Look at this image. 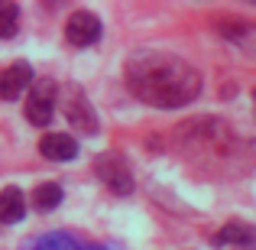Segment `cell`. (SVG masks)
<instances>
[{
  "instance_id": "6da1fadb",
  "label": "cell",
  "mask_w": 256,
  "mask_h": 250,
  "mask_svg": "<svg viewBox=\"0 0 256 250\" xmlns=\"http://www.w3.org/2000/svg\"><path fill=\"white\" fill-rule=\"evenodd\" d=\"M126 85L152 107H182L198 98L201 75L169 52H136L126 65Z\"/></svg>"
},
{
  "instance_id": "7a4b0ae2",
  "label": "cell",
  "mask_w": 256,
  "mask_h": 250,
  "mask_svg": "<svg viewBox=\"0 0 256 250\" xmlns=\"http://www.w3.org/2000/svg\"><path fill=\"white\" fill-rule=\"evenodd\" d=\"M94 172L100 175V182H104L114 195H130L133 192V172H130V166H126L117 153H104V156H98Z\"/></svg>"
},
{
  "instance_id": "3957f363",
  "label": "cell",
  "mask_w": 256,
  "mask_h": 250,
  "mask_svg": "<svg viewBox=\"0 0 256 250\" xmlns=\"http://www.w3.org/2000/svg\"><path fill=\"white\" fill-rule=\"evenodd\" d=\"M52 114H56V85L52 82L30 85V98H26V117H30V124L49 127Z\"/></svg>"
},
{
  "instance_id": "277c9868",
  "label": "cell",
  "mask_w": 256,
  "mask_h": 250,
  "mask_svg": "<svg viewBox=\"0 0 256 250\" xmlns=\"http://www.w3.org/2000/svg\"><path fill=\"white\" fill-rule=\"evenodd\" d=\"M65 39L72 46H94L100 39V20L88 10H75L65 23Z\"/></svg>"
},
{
  "instance_id": "5b68a950",
  "label": "cell",
  "mask_w": 256,
  "mask_h": 250,
  "mask_svg": "<svg viewBox=\"0 0 256 250\" xmlns=\"http://www.w3.org/2000/svg\"><path fill=\"white\" fill-rule=\"evenodd\" d=\"M32 85V69L26 62H13L0 72V101H16Z\"/></svg>"
},
{
  "instance_id": "8992f818",
  "label": "cell",
  "mask_w": 256,
  "mask_h": 250,
  "mask_svg": "<svg viewBox=\"0 0 256 250\" xmlns=\"http://www.w3.org/2000/svg\"><path fill=\"white\" fill-rule=\"evenodd\" d=\"M39 153H42L46 159L65 163V159L78 156V143H75V137H68V133H46V137L39 140Z\"/></svg>"
},
{
  "instance_id": "52a82bcc",
  "label": "cell",
  "mask_w": 256,
  "mask_h": 250,
  "mask_svg": "<svg viewBox=\"0 0 256 250\" xmlns=\"http://www.w3.org/2000/svg\"><path fill=\"white\" fill-rule=\"evenodd\" d=\"M68 120H72V127L75 130H82V133H98V117H94V111H91V104H88V98L82 91H75L72 94V101H68Z\"/></svg>"
},
{
  "instance_id": "ba28073f",
  "label": "cell",
  "mask_w": 256,
  "mask_h": 250,
  "mask_svg": "<svg viewBox=\"0 0 256 250\" xmlns=\"http://www.w3.org/2000/svg\"><path fill=\"white\" fill-rule=\"evenodd\" d=\"M23 214H26V198H23V192L20 188H4L0 192V221L4 224H16V221H23Z\"/></svg>"
},
{
  "instance_id": "9c48e42d",
  "label": "cell",
  "mask_w": 256,
  "mask_h": 250,
  "mask_svg": "<svg viewBox=\"0 0 256 250\" xmlns=\"http://www.w3.org/2000/svg\"><path fill=\"white\" fill-rule=\"evenodd\" d=\"M32 250H104L98 244H82V240H75L72 234H46L42 240H36V247Z\"/></svg>"
},
{
  "instance_id": "30bf717a",
  "label": "cell",
  "mask_w": 256,
  "mask_h": 250,
  "mask_svg": "<svg viewBox=\"0 0 256 250\" xmlns=\"http://www.w3.org/2000/svg\"><path fill=\"white\" fill-rule=\"evenodd\" d=\"M58 201H62V185H56V182H42L32 192V205L39 211H52V208H58Z\"/></svg>"
},
{
  "instance_id": "8fae6325",
  "label": "cell",
  "mask_w": 256,
  "mask_h": 250,
  "mask_svg": "<svg viewBox=\"0 0 256 250\" xmlns=\"http://www.w3.org/2000/svg\"><path fill=\"white\" fill-rule=\"evenodd\" d=\"M253 240V227L250 224H244V221H230V224H224L220 227V234H218V244H250Z\"/></svg>"
},
{
  "instance_id": "7c38bea8",
  "label": "cell",
  "mask_w": 256,
  "mask_h": 250,
  "mask_svg": "<svg viewBox=\"0 0 256 250\" xmlns=\"http://www.w3.org/2000/svg\"><path fill=\"white\" fill-rule=\"evenodd\" d=\"M20 26V7L16 4H0V39L16 36Z\"/></svg>"
}]
</instances>
